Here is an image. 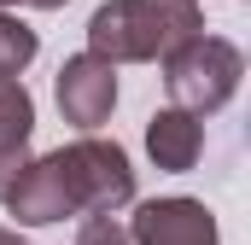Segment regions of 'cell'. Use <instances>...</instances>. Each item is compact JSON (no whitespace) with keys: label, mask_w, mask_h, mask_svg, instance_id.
I'll list each match as a JSON object with an SVG mask.
<instances>
[{"label":"cell","mask_w":251,"mask_h":245,"mask_svg":"<svg viewBox=\"0 0 251 245\" xmlns=\"http://www.w3.org/2000/svg\"><path fill=\"white\" fill-rule=\"evenodd\" d=\"M193 35H204L199 0H105L88 18V53L105 59L111 70L140 59H170Z\"/></svg>","instance_id":"1"},{"label":"cell","mask_w":251,"mask_h":245,"mask_svg":"<svg viewBox=\"0 0 251 245\" xmlns=\"http://www.w3.org/2000/svg\"><path fill=\"white\" fill-rule=\"evenodd\" d=\"M240 76H246V59H240V47L222 41V35H193L187 47H176V53L164 59L170 99H176V111H187V117L222 111V105L240 94Z\"/></svg>","instance_id":"2"},{"label":"cell","mask_w":251,"mask_h":245,"mask_svg":"<svg viewBox=\"0 0 251 245\" xmlns=\"http://www.w3.org/2000/svg\"><path fill=\"white\" fill-rule=\"evenodd\" d=\"M64 181L82 216H111L117 204L134 198V170H128V152L117 140H100V134H82L76 146H59Z\"/></svg>","instance_id":"3"},{"label":"cell","mask_w":251,"mask_h":245,"mask_svg":"<svg viewBox=\"0 0 251 245\" xmlns=\"http://www.w3.org/2000/svg\"><path fill=\"white\" fill-rule=\"evenodd\" d=\"M24 228H35V222H64V216H76V198H70V181H64V164L59 152H47V158H35V164H24L18 170V181L6 187V198H0Z\"/></svg>","instance_id":"4"},{"label":"cell","mask_w":251,"mask_h":245,"mask_svg":"<svg viewBox=\"0 0 251 245\" xmlns=\"http://www.w3.org/2000/svg\"><path fill=\"white\" fill-rule=\"evenodd\" d=\"M111 105H117V70L111 64L94 59V53L64 59V70H59V111H64V122L100 128V122L111 117Z\"/></svg>","instance_id":"5"},{"label":"cell","mask_w":251,"mask_h":245,"mask_svg":"<svg viewBox=\"0 0 251 245\" xmlns=\"http://www.w3.org/2000/svg\"><path fill=\"white\" fill-rule=\"evenodd\" d=\"M128 245H216V216L199 198H152L134 210Z\"/></svg>","instance_id":"6"},{"label":"cell","mask_w":251,"mask_h":245,"mask_svg":"<svg viewBox=\"0 0 251 245\" xmlns=\"http://www.w3.org/2000/svg\"><path fill=\"white\" fill-rule=\"evenodd\" d=\"M146 152L158 158V170L181 175V170L199 164V152H204V122L187 117V111H176V105H164L158 117L146 122Z\"/></svg>","instance_id":"7"},{"label":"cell","mask_w":251,"mask_h":245,"mask_svg":"<svg viewBox=\"0 0 251 245\" xmlns=\"http://www.w3.org/2000/svg\"><path fill=\"white\" fill-rule=\"evenodd\" d=\"M29 128H35V99L24 94V82H0V198L29 164Z\"/></svg>","instance_id":"8"},{"label":"cell","mask_w":251,"mask_h":245,"mask_svg":"<svg viewBox=\"0 0 251 245\" xmlns=\"http://www.w3.org/2000/svg\"><path fill=\"white\" fill-rule=\"evenodd\" d=\"M35 53H41L35 29L0 12V82H18V70H29V59H35Z\"/></svg>","instance_id":"9"},{"label":"cell","mask_w":251,"mask_h":245,"mask_svg":"<svg viewBox=\"0 0 251 245\" xmlns=\"http://www.w3.org/2000/svg\"><path fill=\"white\" fill-rule=\"evenodd\" d=\"M76 245H128V228H117L111 216H82Z\"/></svg>","instance_id":"10"},{"label":"cell","mask_w":251,"mask_h":245,"mask_svg":"<svg viewBox=\"0 0 251 245\" xmlns=\"http://www.w3.org/2000/svg\"><path fill=\"white\" fill-rule=\"evenodd\" d=\"M0 245H24V240H18V228H0Z\"/></svg>","instance_id":"11"},{"label":"cell","mask_w":251,"mask_h":245,"mask_svg":"<svg viewBox=\"0 0 251 245\" xmlns=\"http://www.w3.org/2000/svg\"><path fill=\"white\" fill-rule=\"evenodd\" d=\"M29 6H41V12H59V6H64V0H29Z\"/></svg>","instance_id":"12"},{"label":"cell","mask_w":251,"mask_h":245,"mask_svg":"<svg viewBox=\"0 0 251 245\" xmlns=\"http://www.w3.org/2000/svg\"><path fill=\"white\" fill-rule=\"evenodd\" d=\"M6 6H12V0H0V12H6Z\"/></svg>","instance_id":"13"}]
</instances>
